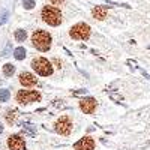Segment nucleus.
<instances>
[{"label":"nucleus","instance_id":"nucleus-17","mask_svg":"<svg viewBox=\"0 0 150 150\" xmlns=\"http://www.w3.org/2000/svg\"><path fill=\"white\" fill-rule=\"evenodd\" d=\"M35 6H36V2H35V0H23V8H24V9L30 11V9H33Z\"/></svg>","mask_w":150,"mask_h":150},{"label":"nucleus","instance_id":"nucleus-13","mask_svg":"<svg viewBox=\"0 0 150 150\" xmlns=\"http://www.w3.org/2000/svg\"><path fill=\"white\" fill-rule=\"evenodd\" d=\"M5 119H6V122H8L9 125H12V123L15 122V119H17V111H15V110H8Z\"/></svg>","mask_w":150,"mask_h":150},{"label":"nucleus","instance_id":"nucleus-10","mask_svg":"<svg viewBox=\"0 0 150 150\" xmlns=\"http://www.w3.org/2000/svg\"><path fill=\"white\" fill-rule=\"evenodd\" d=\"M74 150H95V141L90 137H84L74 144Z\"/></svg>","mask_w":150,"mask_h":150},{"label":"nucleus","instance_id":"nucleus-9","mask_svg":"<svg viewBox=\"0 0 150 150\" xmlns=\"http://www.w3.org/2000/svg\"><path fill=\"white\" fill-rule=\"evenodd\" d=\"M18 81L23 87H33L38 84V78L30 72H21L18 75Z\"/></svg>","mask_w":150,"mask_h":150},{"label":"nucleus","instance_id":"nucleus-4","mask_svg":"<svg viewBox=\"0 0 150 150\" xmlns=\"http://www.w3.org/2000/svg\"><path fill=\"white\" fill-rule=\"evenodd\" d=\"M69 36L77 41H87L90 38V26L86 23H78L69 29Z\"/></svg>","mask_w":150,"mask_h":150},{"label":"nucleus","instance_id":"nucleus-15","mask_svg":"<svg viewBox=\"0 0 150 150\" xmlns=\"http://www.w3.org/2000/svg\"><path fill=\"white\" fill-rule=\"evenodd\" d=\"M14 57H15L17 60H23L24 57H26V50H24L23 47L15 48V51H14Z\"/></svg>","mask_w":150,"mask_h":150},{"label":"nucleus","instance_id":"nucleus-16","mask_svg":"<svg viewBox=\"0 0 150 150\" xmlns=\"http://www.w3.org/2000/svg\"><path fill=\"white\" fill-rule=\"evenodd\" d=\"M9 98H11L9 90H6V89H2V90H0V102H8Z\"/></svg>","mask_w":150,"mask_h":150},{"label":"nucleus","instance_id":"nucleus-8","mask_svg":"<svg viewBox=\"0 0 150 150\" xmlns=\"http://www.w3.org/2000/svg\"><path fill=\"white\" fill-rule=\"evenodd\" d=\"M8 147H9V150H26V141L20 135H9Z\"/></svg>","mask_w":150,"mask_h":150},{"label":"nucleus","instance_id":"nucleus-18","mask_svg":"<svg viewBox=\"0 0 150 150\" xmlns=\"http://www.w3.org/2000/svg\"><path fill=\"white\" fill-rule=\"evenodd\" d=\"M50 2H51L53 5H62V3L65 2V0H50Z\"/></svg>","mask_w":150,"mask_h":150},{"label":"nucleus","instance_id":"nucleus-2","mask_svg":"<svg viewBox=\"0 0 150 150\" xmlns=\"http://www.w3.org/2000/svg\"><path fill=\"white\" fill-rule=\"evenodd\" d=\"M41 18L45 24L53 26V27L60 26L62 21H63V15H62L60 9L56 6H44L41 11Z\"/></svg>","mask_w":150,"mask_h":150},{"label":"nucleus","instance_id":"nucleus-3","mask_svg":"<svg viewBox=\"0 0 150 150\" xmlns=\"http://www.w3.org/2000/svg\"><path fill=\"white\" fill-rule=\"evenodd\" d=\"M32 69L38 74L41 75V77H50V75H53V63L50 60H47L45 57H35L30 63Z\"/></svg>","mask_w":150,"mask_h":150},{"label":"nucleus","instance_id":"nucleus-11","mask_svg":"<svg viewBox=\"0 0 150 150\" xmlns=\"http://www.w3.org/2000/svg\"><path fill=\"white\" fill-rule=\"evenodd\" d=\"M92 15L95 20H99V21H104L107 18V9L104 6H95L92 9Z\"/></svg>","mask_w":150,"mask_h":150},{"label":"nucleus","instance_id":"nucleus-7","mask_svg":"<svg viewBox=\"0 0 150 150\" xmlns=\"http://www.w3.org/2000/svg\"><path fill=\"white\" fill-rule=\"evenodd\" d=\"M96 107H98V102L95 98H84L80 101V110L84 114H93Z\"/></svg>","mask_w":150,"mask_h":150},{"label":"nucleus","instance_id":"nucleus-14","mask_svg":"<svg viewBox=\"0 0 150 150\" xmlns=\"http://www.w3.org/2000/svg\"><path fill=\"white\" fill-rule=\"evenodd\" d=\"M14 72H15V66L12 63H5L3 65V74L6 75V77H12Z\"/></svg>","mask_w":150,"mask_h":150},{"label":"nucleus","instance_id":"nucleus-19","mask_svg":"<svg viewBox=\"0 0 150 150\" xmlns=\"http://www.w3.org/2000/svg\"><path fill=\"white\" fill-rule=\"evenodd\" d=\"M53 62H54V63H56V65H57V68H60V65H62V62H59V60H57V59H54V60H53Z\"/></svg>","mask_w":150,"mask_h":150},{"label":"nucleus","instance_id":"nucleus-20","mask_svg":"<svg viewBox=\"0 0 150 150\" xmlns=\"http://www.w3.org/2000/svg\"><path fill=\"white\" fill-rule=\"evenodd\" d=\"M3 132V126H2V123H0V134Z\"/></svg>","mask_w":150,"mask_h":150},{"label":"nucleus","instance_id":"nucleus-5","mask_svg":"<svg viewBox=\"0 0 150 150\" xmlns=\"http://www.w3.org/2000/svg\"><path fill=\"white\" fill-rule=\"evenodd\" d=\"M17 102L21 104V105H29V104H33V102H39L41 101V93L38 90H18L17 92Z\"/></svg>","mask_w":150,"mask_h":150},{"label":"nucleus","instance_id":"nucleus-1","mask_svg":"<svg viewBox=\"0 0 150 150\" xmlns=\"http://www.w3.org/2000/svg\"><path fill=\"white\" fill-rule=\"evenodd\" d=\"M32 45L39 50V51H48L51 48V42H53V38L47 30H42V29H38L32 33Z\"/></svg>","mask_w":150,"mask_h":150},{"label":"nucleus","instance_id":"nucleus-6","mask_svg":"<svg viewBox=\"0 0 150 150\" xmlns=\"http://www.w3.org/2000/svg\"><path fill=\"white\" fill-rule=\"evenodd\" d=\"M54 131L60 135H69L72 132V120L68 116H62L54 123Z\"/></svg>","mask_w":150,"mask_h":150},{"label":"nucleus","instance_id":"nucleus-12","mask_svg":"<svg viewBox=\"0 0 150 150\" xmlns=\"http://www.w3.org/2000/svg\"><path fill=\"white\" fill-rule=\"evenodd\" d=\"M14 36H15V39L18 42H24V41H26V38H27V32L23 30V29H18V30H15Z\"/></svg>","mask_w":150,"mask_h":150}]
</instances>
